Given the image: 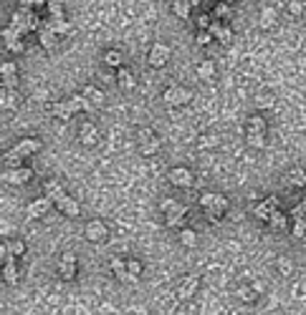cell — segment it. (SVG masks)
I'll use <instances>...</instances> for the list:
<instances>
[{"label":"cell","instance_id":"cell-1","mask_svg":"<svg viewBox=\"0 0 306 315\" xmlns=\"http://www.w3.org/2000/svg\"><path fill=\"white\" fill-rule=\"evenodd\" d=\"M190 99H192L190 88H183V86H170L165 88V93H162V101L167 106H183V104H190Z\"/></svg>","mask_w":306,"mask_h":315},{"label":"cell","instance_id":"cell-2","mask_svg":"<svg viewBox=\"0 0 306 315\" xmlns=\"http://www.w3.org/2000/svg\"><path fill=\"white\" fill-rule=\"evenodd\" d=\"M228 209H230L228 200H225L223 194H218V197H215V200L205 207V214H208V220H210V222H215V225H218V222H220V220L228 214Z\"/></svg>","mask_w":306,"mask_h":315},{"label":"cell","instance_id":"cell-3","mask_svg":"<svg viewBox=\"0 0 306 315\" xmlns=\"http://www.w3.org/2000/svg\"><path fill=\"white\" fill-rule=\"evenodd\" d=\"M137 142H139V151H142L145 156H154V154L159 151V142H157L152 129H142L139 136H137Z\"/></svg>","mask_w":306,"mask_h":315},{"label":"cell","instance_id":"cell-4","mask_svg":"<svg viewBox=\"0 0 306 315\" xmlns=\"http://www.w3.org/2000/svg\"><path fill=\"white\" fill-rule=\"evenodd\" d=\"M197 285H200V275H185L183 280H180V285H177V298L180 300L192 298L197 292Z\"/></svg>","mask_w":306,"mask_h":315},{"label":"cell","instance_id":"cell-5","mask_svg":"<svg viewBox=\"0 0 306 315\" xmlns=\"http://www.w3.org/2000/svg\"><path fill=\"white\" fill-rule=\"evenodd\" d=\"M167 61H170V48H167L165 43H154L150 56H147V63H150L152 68H162Z\"/></svg>","mask_w":306,"mask_h":315},{"label":"cell","instance_id":"cell-6","mask_svg":"<svg viewBox=\"0 0 306 315\" xmlns=\"http://www.w3.org/2000/svg\"><path fill=\"white\" fill-rule=\"evenodd\" d=\"M59 275H61L63 280H74L76 278V255L74 252H66L59 260Z\"/></svg>","mask_w":306,"mask_h":315},{"label":"cell","instance_id":"cell-7","mask_svg":"<svg viewBox=\"0 0 306 315\" xmlns=\"http://www.w3.org/2000/svg\"><path fill=\"white\" fill-rule=\"evenodd\" d=\"M33 179V169L31 167H18V169H8L5 172V182L8 184H26Z\"/></svg>","mask_w":306,"mask_h":315},{"label":"cell","instance_id":"cell-8","mask_svg":"<svg viewBox=\"0 0 306 315\" xmlns=\"http://www.w3.org/2000/svg\"><path fill=\"white\" fill-rule=\"evenodd\" d=\"M106 234H109V229H106V225H104V222H99V220L89 222V225H86V229H84V237H86L89 242H101Z\"/></svg>","mask_w":306,"mask_h":315},{"label":"cell","instance_id":"cell-9","mask_svg":"<svg viewBox=\"0 0 306 315\" xmlns=\"http://www.w3.org/2000/svg\"><path fill=\"white\" fill-rule=\"evenodd\" d=\"M79 142L84 144V146H94V144L99 142V129L94 126L92 121H84V124H81V129H79Z\"/></svg>","mask_w":306,"mask_h":315},{"label":"cell","instance_id":"cell-10","mask_svg":"<svg viewBox=\"0 0 306 315\" xmlns=\"http://www.w3.org/2000/svg\"><path fill=\"white\" fill-rule=\"evenodd\" d=\"M170 184H175V187H190L192 184V172L185 169V167L170 169Z\"/></svg>","mask_w":306,"mask_h":315},{"label":"cell","instance_id":"cell-11","mask_svg":"<svg viewBox=\"0 0 306 315\" xmlns=\"http://www.w3.org/2000/svg\"><path fill=\"white\" fill-rule=\"evenodd\" d=\"M51 204L53 202L48 200V197H41V200H35L28 204V220H38V217H43V214H48V209H51Z\"/></svg>","mask_w":306,"mask_h":315},{"label":"cell","instance_id":"cell-12","mask_svg":"<svg viewBox=\"0 0 306 315\" xmlns=\"http://www.w3.org/2000/svg\"><path fill=\"white\" fill-rule=\"evenodd\" d=\"M66 104H68V109H71L74 114H76V111H92V106H94L84 93H74V96H68V99H66Z\"/></svg>","mask_w":306,"mask_h":315},{"label":"cell","instance_id":"cell-13","mask_svg":"<svg viewBox=\"0 0 306 315\" xmlns=\"http://www.w3.org/2000/svg\"><path fill=\"white\" fill-rule=\"evenodd\" d=\"M210 33H213V38H218L223 46H230V41H233V30L228 28V26H220L218 21L210 23Z\"/></svg>","mask_w":306,"mask_h":315},{"label":"cell","instance_id":"cell-14","mask_svg":"<svg viewBox=\"0 0 306 315\" xmlns=\"http://www.w3.org/2000/svg\"><path fill=\"white\" fill-rule=\"evenodd\" d=\"M112 270H114V275L122 280V283H137L132 275H129V270H127V260L122 258H112Z\"/></svg>","mask_w":306,"mask_h":315},{"label":"cell","instance_id":"cell-15","mask_svg":"<svg viewBox=\"0 0 306 315\" xmlns=\"http://www.w3.org/2000/svg\"><path fill=\"white\" fill-rule=\"evenodd\" d=\"M38 41H41V46H43V48H48V51L59 48V35H56L51 28H46V26L38 30Z\"/></svg>","mask_w":306,"mask_h":315},{"label":"cell","instance_id":"cell-16","mask_svg":"<svg viewBox=\"0 0 306 315\" xmlns=\"http://www.w3.org/2000/svg\"><path fill=\"white\" fill-rule=\"evenodd\" d=\"M43 189H46V197L53 202V204H59V202L66 197V189H63L59 182H53V179H51V182H46V184H43Z\"/></svg>","mask_w":306,"mask_h":315},{"label":"cell","instance_id":"cell-17","mask_svg":"<svg viewBox=\"0 0 306 315\" xmlns=\"http://www.w3.org/2000/svg\"><path fill=\"white\" fill-rule=\"evenodd\" d=\"M56 207L61 209L63 214H68V217H79V214H81V207H79V202L74 200V197H68V194H66V197H63V200L59 202Z\"/></svg>","mask_w":306,"mask_h":315},{"label":"cell","instance_id":"cell-18","mask_svg":"<svg viewBox=\"0 0 306 315\" xmlns=\"http://www.w3.org/2000/svg\"><path fill=\"white\" fill-rule=\"evenodd\" d=\"M10 26L18 30L21 35L31 33V26H28V15H26V10H15V13H13V23H10Z\"/></svg>","mask_w":306,"mask_h":315},{"label":"cell","instance_id":"cell-19","mask_svg":"<svg viewBox=\"0 0 306 315\" xmlns=\"http://www.w3.org/2000/svg\"><path fill=\"white\" fill-rule=\"evenodd\" d=\"M185 214H187V207H185V204H177V207L165 217L167 227H180V225H183V220H185Z\"/></svg>","mask_w":306,"mask_h":315},{"label":"cell","instance_id":"cell-20","mask_svg":"<svg viewBox=\"0 0 306 315\" xmlns=\"http://www.w3.org/2000/svg\"><path fill=\"white\" fill-rule=\"evenodd\" d=\"M21 156H28V154H35L38 149H41V142L38 139H23V142H18L15 146H13Z\"/></svg>","mask_w":306,"mask_h":315},{"label":"cell","instance_id":"cell-21","mask_svg":"<svg viewBox=\"0 0 306 315\" xmlns=\"http://www.w3.org/2000/svg\"><path fill=\"white\" fill-rule=\"evenodd\" d=\"M117 84H119V88L122 91H132L134 88V73L129 71V68H119V73H117Z\"/></svg>","mask_w":306,"mask_h":315},{"label":"cell","instance_id":"cell-22","mask_svg":"<svg viewBox=\"0 0 306 315\" xmlns=\"http://www.w3.org/2000/svg\"><path fill=\"white\" fill-rule=\"evenodd\" d=\"M89 101H92L94 106H104V101H106V96H104V91L96 86H84V91H81Z\"/></svg>","mask_w":306,"mask_h":315},{"label":"cell","instance_id":"cell-23","mask_svg":"<svg viewBox=\"0 0 306 315\" xmlns=\"http://www.w3.org/2000/svg\"><path fill=\"white\" fill-rule=\"evenodd\" d=\"M274 212H276V209H274V207H271V204H268L266 200L261 202L258 207H253V217H256V220H261V222H268Z\"/></svg>","mask_w":306,"mask_h":315},{"label":"cell","instance_id":"cell-24","mask_svg":"<svg viewBox=\"0 0 306 315\" xmlns=\"http://www.w3.org/2000/svg\"><path fill=\"white\" fill-rule=\"evenodd\" d=\"M197 78H200V81H213L215 78V63L213 61H203V63L197 66Z\"/></svg>","mask_w":306,"mask_h":315},{"label":"cell","instance_id":"cell-25","mask_svg":"<svg viewBox=\"0 0 306 315\" xmlns=\"http://www.w3.org/2000/svg\"><path fill=\"white\" fill-rule=\"evenodd\" d=\"M43 26H46V28H51L56 35H59V38H61V35H68V30H71V26H68L66 21H53V18L43 21Z\"/></svg>","mask_w":306,"mask_h":315},{"label":"cell","instance_id":"cell-26","mask_svg":"<svg viewBox=\"0 0 306 315\" xmlns=\"http://www.w3.org/2000/svg\"><path fill=\"white\" fill-rule=\"evenodd\" d=\"M172 10H175V15H177L180 21H187L192 5H190V0H175V3H172Z\"/></svg>","mask_w":306,"mask_h":315},{"label":"cell","instance_id":"cell-27","mask_svg":"<svg viewBox=\"0 0 306 315\" xmlns=\"http://www.w3.org/2000/svg\"><path fill=\"white\" fill-rule=\"evenodd\" d=\"M51 114L56 116V119H61V121H68V119L74 116V111L68 109V104H66V101H59V104H53V106H51Z\"/></svg>","mask_w":306,"mask_h":315},{"label":"cell","instance_id":"cell-28","mask_svg":"<svg viewBox=\"0 0 306 315\" xmlns=\"http://www.w3.org/2000/svg\"><path fill=\"white\" fill-rule=\"evenodd\" d=\"M289 182H291L294 187H306V172L301 167H294V169L289 172Z\"/></svg>","mask_w":306,"mask_h":315},{"label":"cell","instance_id":"cell-29","mask_svg":"<svg viewBox=\"0 0 306 315\" xmlns=\"http://www.w3.org/2000/svg\"><path fill=\"white\" fill-rule=\"evenodd\" d=\"M48 18H53V21H63V5L61 0H48Z\"/></svg>","mask_w":306,"mask_h":315},{"label":"cell","instance_id":"cell-30","mask_svg":"<svg viewBox=\"0 0 306 315\" xmlns=\"http://www.w3.org/2000/svg\"><path fill=\"white\" fill-rule=\"evenodd\" d=\"M180 242H183L185 247H195L197 245V232L190 227H185L183 232H180Z\"/></svg>","mask_w":306,"mask_h":315},{"label":"cell","instance_id":"cell-31","mask_svg":"<svg viewBox=\"0 0 306 315\" xmlns=\"http://www.w3.org/2000/svg\"><path fill=\"white\" fill-rule=\"evenodd\" d=\"M256 106H258V109H271V106H274V93H268V91L256 93Z\"/></svg>","mask_w":306,"mask_h":315},{"label":"cell","instance_id":"cell-32","mask_svg":"<svg viewBox=\"0 0 306 315\" xmlns=\"http://www.w3.org/2000/svg\"><path fill=\"white\" fill-rule=\"evenodd\" d=\"M248 134H266V121L261 116H253L248 121Z\"/></svg>","mask_w":306,"mask_h":315},{"label":"cell","instance_id":"cell-33","mask_svg":"<svg viewBox=\"0 0 306 315\" xmlns=\"http://www.w3.org/2000/svg\"><path fill=\"white\" fill-rule=\"evenodd\" d=\"M122 53H119V51H106V53H104V63H106V66H112V68H122Z\"/></svg>","mask_w":306,"mask_h":315},{"label":"cell","instance_id":"cell-34","mask_svg":"<svg viewBox=\"0 0 306 315\" xmlns=\"http://www.w3.org/2000/svg\"><path fill=\"white\" fill-rule=\"evenodd\" d=\"M274 23H276V13L271 10V8H263V10H261V28L268 30Z\"/></svg>","mask_w":306,"mask_h":315},{"label":"cell","instance_id":"cell-35","mask_svg":"<svg viewBox=\"0 0 306 315\" xmlns=\"http://www.w3.org/2000/svg\"><path fill=\"white\" fill-rule=\"evenodd\" d=\"M268 225H271L274 229H278V232H283V229H286V214L276 209L274 214H271V220H268Z\"/></svg>","mask_w":306,"mask_h":315},{"label":"cell","instance_id":"cell-36","mask_svg":"<svg viewBox=\"0 0 306 315\" xmlns=\"http://www.w3.org/2000/svg\"><path fill=\"white\" fill-rule=\"evenodd\" d=\"M21 38H23V35H21L18 30L13 28V26H10V28H3V43H5V48H8L10 43H15V41H21Z\"/></svg>","mask_w":306,"mask_h":315},{"label":"cell","instance_id":"cell-37","mask_svg":"<svg viewBox=\"0 0 306 315\" xmlns=\"http://www.w3.org/2000/svg\"><path fill=\"white\" fill-rule=\"evenodd\" d=\"M5 162H8V167H10V169H18V167H21V162H23V156H21L15 149H10V151L5 154Z\"/></svg>","mask_w":306,"mask_h":315},{"label":"cell","instance_id":"cell-38","mask_svg":"<svg viewBox=\"0 0 306 315\" xmlns=\"http://www.w3.org/2000/svg\"><path fill=\"white\" fill-rule=\"evenodd\" d=\"M3 280L5 283H15L18 280V270H15V265H3Z\"/></svg>","mask_w":306,"mask_h":315},{"label":"cell","instance_id":"cell-39","mask_svg":"<svg viewBox=\"0 0 306 315\" xmlns=\"http://www.w3.org/2000/svg\"><path fill=\"white\" fill-rule=\"evenodd\" d=\"M127 270H129V275H132L134 280H139V275H142V262H139V260H127Z\"/></svg>","mask_w":306,"mask_h":315},{"label":"cell","instance_id":"cell-40","mask_svg":"<svg viewBox=\"0 0 306 315\" xmlns=\"http://www.w3.org/2000/svg\"><path fill=\"white\" fill-rule=\"evenodd\" d=\"M294 237H299V240H304L306 237V217L301 220H294V232H291Z\"/></svg>","mask_w":306,"mask_h":315},{"label":"cell","instance_id":"cell-41","mask_svg":"<svg viewBox=\"0 0 306 315\" xmlns=\"http://www.w3.org/2000/svg\"><path fill=\"white\" fill-rule=\"evenodd\" d=\"M230 15V5L228 3H218L215 5V10H213V18L215 21H220V18H228Z\"/></svg>","mask_w":306,"mask_h":315},{"label":"cell","instance_id":"cell-42","mask_svg":"<svg viewBox=\"0 0 306 315\" xmlns=\"http://www.w3.org/2000/svg\"><path fill=\"white\" fill-rule=\"evenodd\" d=\"M276 267H278V272H281V275H291V270H294V262H291L289 258H278Z\"/></svg>","mask_w":306,"mask_h":315},{"label":"cell","instance_id":"cell-43","mask_svg":"<svg viewBox=\"0 0 306 315\" xmlns=\"http://www.w3.org/2000/svg\"><path fill=\"white\" fill-rule=\"evenodd\" d=\"M5 247H8V252H10V255H15V258H18V255H23V252H26V245H23V242H21V240H13V242H8V245H5Z\"/></svg>","mask_w":306,"mask_h":315},{"label":"cell","instance_id":"cell-44","mask_svg":"<svg viewBox=\"0 0 306 315\" xmlns=\"http://www.w3.org/2000/svg\"><path fill=\"white\" fill-rule=\"evenodd\" d=\"M238 298H241L243 303H256V298H258V295H256V290H253V287H241V290H238Z\"/></svg>","mask_w":306,"mask_h":315},{"label":"cell","instance_id":"cell-45","mask_svg":"<svg viewBox=\"0 0 306 315\" xmlns=\"http://www.w3.org/2000/svg\"><path fill=\"white\" fill-rule=\"evenodd\" d=\"M15 63H10V61H5L3 66H0V73H3V78H10V76H15Z\"/></svg>","mask_w":306,"mask_h":315},{"label":"cell","instance_id":"cell-46","mask_svg":"<svg viewBox=\"0 0 306 315\" xmlns=\"http://www.w3.org/2000/svg\"><path fill=\"white\" fill-rule=\"evenodd\" d=\"M248 144L256 146V149H261V146L266 144V136H263V134H248Z\"/></svg>","mask_w":306,"mask_h":315},{"label":"cell","instance_id":"cell-47","mask_svg":"<svg viewBox=\"0 0 306 315\" xmlns=\"http://www.w3.org/2000/svg\"><path fill=\"white\" fill-rule=\"evenodd\" d=\"M195 23H197V28L200 30H210V23H213V21H210V15H197Z\"/></svg>","mask_w":306,"mask_h":315},{"label":"cell","instance_id":"cell-48","mask_svg":"<svg viewBox=\"0 0 306 315\" xmlns=\"http://www.w3.org/2000/svg\"><path fill=\"white\" fill-rule=\"evenodd\" d=\"M210 41H213V33H210V30H200V33H197V43H200V46H208Z\"/></svg>","mask_w":306,"mask_h":315},{"label":"cell","instance_id":"cell-49","mask_svg":"<svg viewBox=\"0 0 306 315\" xmlns=\"http://www.w3.org/2000/svg\"><path fill=\"white\" fill-rule=\"evenodd\" d=\"M215 197H218L215 192H205V194H200V207L205 209V207H208V204H210V202H213Z\"/></svg>","mask_w":306,"mask_h":315},{"label":"cell","instance_id":"cell-50","mask_svg":"<svg viewBox=\"0 0 306 315\" xmlns=\"http://www.w3.org/2000/svg\"><path fill=\"white\" fill-rule=\"evenodd\" d=\"M159 207H162V212H165V214H170V212L177 207V202H175V200H162V204H159Z\"/></svg>","mask_w":306,"mask_h":315},{"label":"cell","instance_id":"cell-51","mask_svg":"<svg viewBox=\"0 0 306 315\" xmlns=\"http://www.w3.org/2000/svg\"><path fill=\"white\" fill-rule=\"evenodd\" d=\"M8 51H13V53H23V51H26V46H23V41H15V43H10V46H8Z\"/></svg>","mask_w":306,"mask_h":315},{"label":"cell","instance_id":"cell-52","mask_svg":"<svg viewBox=\"0 0 306 315\" xmlns=\"http://www.w3.org/2000/svg\"><path fill=\"white\" fill-rule=\"evenodd\" d=\"M18 86V76H10V78H3V88H10V91H13V88Z\"/></svg>","mask_w":306,"mask_h":315},{"label":"cell","instance_id":"cell-53","mask_svg":"<svg viewBox=\"0 0 306 315\" xmlns=\"http://www.w3.org/2000/svg\"><path fill=\"white\" fill-rule=\"evenodd\" d=\"M200 146H203V149H208V146H215V139H213V136H203V139H200Z\"/></svg>","mask_w":306,"mask_h":315},{"label":"cell","instance_id":"cell-54","mask_svg":"<svg viewBox=\"0 0 306 315\" xmlns=\"http://www.w3.org/2000/svg\"><path fill=\"white\" fill-rule=\"evenodd\" d=\"M190 5H192V8H197V5H200V0H190Z\"/></svg>","mask_w":306,"mask_h":315},{"label":"cell","instance_id":"cell-55","mask_svg":"<svg viewBox=\"0 0 306 315\" xmlns=\"http://www.w3.org/2000/svg\"><path fill=\"white\" fill-rule=\"evenodd\" d=\"M304 247H306V237H304Z\"/></svg>","mask_w":306,"mask_h":315}]
</instances>
